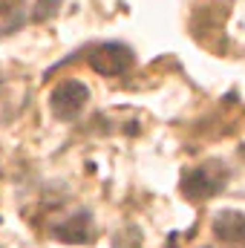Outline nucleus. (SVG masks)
Returning <instances> with one entry per match:
<instances>
[{
	"label": "nucleus",
	"instance_id": "f257e3e1",
	"mask_svg": "<svg viewBox=\"0 0 245 248\" xmlns=\"http://www.w3.org/2000/svg\"><path fill=\"white\" fill-rule=\"evenodd\" d=\"M225 179H228V170L222 162H205L202 168H196L184 176L182 187L187 196H214L225 185Z\"/></svg>",
	"mask_w": 245,
	"mask_h": 248
},
{
	"label": "nucleus",
	"instance_id": "f03ea898",
	"mask_svg": "<svg viewBox=\"0 0 245 248\" xmlns=\"http://www.w3.org/2000/svg\"><path fill=\"white\" fill-rule=\"evenodd\" d=\"M87 61L98 75H124L133 63V52L124 44H101L87 55Z\"/></svg>",
	"mask_w": 245,
	"mask_h": 248
},
{
	"label": "nucleus",
	"instance_id": "7ed1b4c3",
	"mask_svg": "<svg viewBox=\"0 0 245 248\" xmlns=\"http://www.w3.org/2000/svg\"><path fill=\"white\" fill-rule=\"evenodd\" d=\"M87 98H90V90L81 81H63L61 87L52 93V113L58 119H66L69 122V119H75L84 110Z\"/></svg>",
	"mask_w": 245,
	"mask_h": 248
},
{
	"label": "nucleus",
	"instance_id": "20e7f679",
	"mask_svg": "<svg viewBox=\"0 0 245 248\" xmlns=\"http://www.w3.org/2000/svg\"><path fill=\"white\" fill-rule=\"evenodd\" d=\"M214 234L225 248H245V217L240 211H219L214 219Z\"/></svg>",
	"mask_w": 245,
	"mask_h": 248
},
{
	"label": "nucleus",
	"instance_id": "39448f33",
	"mask_svg": "<svg viewBox=\"0 0 245 248\" xmlns=\"http://www.w3.org/2000/svg\"><path fill=\"white\" fill-rule=\"evenodd\" d=\"M23 23V0H0V35L15 32Z\"/></svg>",
	"mask_w": 245,
	"mask_h": 248
},
{
	"label": "nucleus",
	"instance_id": "423d86ee",
	"mask_svg": "<svg viewBox=\"0 0 245 248\" xmlns=\"http://www.w3.org/2000/svg\"><path fill=\"white\" fill-rule=\"evenodd\" d=\"M84 225H87V214H78V217L72 219V225H66L61 234L69 243H78V240H84Z\"/></svg>",
	"mask_w": 245,
	"mask_h": 248
},
{
	"label": "nucleus",
	"instance_id": "0eeeda50",
	"mask_svg": "<svg viewBox=\"0 0 245 248\" xmlns=\"http://www.w3.org/2000/svg\"><path fill=\"white\" fill-rule=\"evenodd\" d=\"M58 6H61V0H38V12H35V17L44 20V17H49Z\"/></svg>",
	"mask_w": 245,
	"mask_h": 248
}]
</instances>
